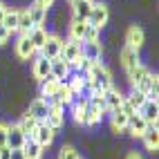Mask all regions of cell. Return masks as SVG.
Instances as JSON below:
<instances>
[{
	"label": "cell",
	"mask_w": 159,
	"mask_h": 159,
	"mask_svg": "<svg viewBox=\"0 0 159 159\" xmlns=\"http://www.w3.org/2000/svg\"><path fill=\"white\" fill-rule=\"evenodd\" d=\"M85 81H88L85 88H90V92H105V90L114 88L112 85V74L103 63H92L90 70L85 72Z\"/></svg>",
	"instance_id": "6da1fadb"
},
{
	"label": "cell",
	"mask_w": 159,
	"mask_h": 159,
	"mask_svg": "<svg viewBox=\"0 0 159 159\" xmlns=\"http://www.w3.org/2000/svg\"><path fill=\"white\" fill-rule=\"evenodd\" d=\"M108 18H110V11H108V5H103V2H94L92 5V11L85 20V25L94 27V29H103L105 25H108Z\"/></svg>",
	"instance_id": "7a4b0ae2"
},
{
	"label": "cell",
	"mask_w": 159,
	"mask_h": 159,
	"mask_svg": "<svg viewBox=\"0 0 159 159\" xmlns=\"http://www.w3.org/2000/svg\"><path fill=\"white\" fill-rule=\"evenodd\" d=\"M63 43H65V40H63L61 36L49 34V36H47V40H45V45L40 47L38 56H43V58H47V61L58 58V56H61V52H63Z\"/></svg>",
	"instance_id": "3957f363"
},
{
	"label": "cell",
	"mask_w": 159,
	"mask_h": 159,
	"mask_svg": "<svg viewBox=\"0 0 159 159\" xmlns=\"http://www.w3.org/2000/svg\"><path fill=\"white\" fill-rule=\"evenodd\" d=\"M79 47H81V56L85 58V61H90V63H101V54H103L101 40H97V43H88V40H81Z\"/></svg>",
	"instance_id": "277c9868"
},
{
	"label": "cell",
	"mask_w": 159,
	"mask_h": 159,
	"mask_svg": "<svg viewBox=\"0 0 159 159\" xmlns=\"http://www.w3.org/2000/svg\"><path fill=\"white\" fill-rule=\"evenodd\" d=\"M54 137H56V132L49 128V125L43 121V123H38L36 125V130H34V137H31V139H34L38 146H43V148H49L52 143H54Z\"/></svg>",
	"instance_id": "5b68a950"
},
{
	"label": "cell",
	"mask_w": 159,
	"mask_h": 159,
	"mask_svg": "<svg viewBox=\"0 0 159 159\" xmlns=\"http://www.w3.org/2000/svg\"><path fill=\"white\" fill-rule=\"evenodd\" d=\"M25 132L18 128L16 123H11V125H7V148L9 150H20V148L25 146Z\"/></svg>",
	"instance_id": "8992f818"
},
{
	"label": "cell",
	"mask_w": 159,
	"mask_h": 159,
	"mask_svg": "<svg viewBox=\"0 0 159 159\" xmlns=\"http://www.w3.org/2000/svg\"><path fill=\"white\" fill-rule=\"evenodd\" d=\"M63 105H58V103H54V105H49V112H47V119H45V123L49 125L54 132H58L61 128H63V121H65V114H63Z\"/></svg>",
	"instance_id": "52a82bcc"
},
{
	"label": "cell",
	"mask_w": 159,
	"mask_h": 159,
	"mask_svg": "<svg viewBox=\"0 0 159 159\" xmlns=\"http://www.w3.org/2000/svg\"><path fill=\"white\" fill-rule=\"evenodd\" d=\"M47 112H49V105L40 99V97H36L34 101H31V103H29V110H27V114H29L34 121H38V123H43V121L47 119Z\"/></svg>",
	"instance_id": "ba28073f"
},
{
	"label": "cell",
	"mask_w": 159,
	"mask_h": 159,
	"mask_svg": "<svg viewBox=\"0 0 159 159\" xmlns=\"http://www.w3.org/2000/svg\"><path fill=\"white\" fill-rule=\"evenodd\" d=\"M137 114H139L148 125H150V123H157V119H159V105H157V101H148V99H146V103L137 110Z\"/></svg>",
	"instance_id": "9c48e42d"
},
{
	"label": "cell",
	"mask_w": 159,
	"mask_h": 159,
	"mask_svg": "<svg viewBox=\"0 0 159 159\" xmlns=\"http://www.w3.org/2000/svg\"><path fill=\"white\" fill-rule=\"evenodd\" d=\"M49 74H52V76H54L58 83H65V81H67V76L72 74V70H70V65H67V63L58 56V58H54V61H52V70H49Z\"/></svg>",
	"instance_id": "30bf717a"
},
{
	"label": "cell",
	"mask_w": 159,
	"mask_h": 159,
	"mask_svg": "<svg viewBox=\"0 0 159 159\" xmlns=\"http://www.w3.org/2000/svg\"><path fill=\"white\" fill-rule=\"evenodd\" d=\"M123 101V94L116 90V88H110V90H105L103 92V103H105V112H114V110H119V105Z\"/></svg>",
	"instance_id": "8fae6325"
},
{
	"label": "cell",
	"mask_w": 159,
	"mask_h": 159,
	"mask_svg": "<svg viewBox=\"0 0 159 159\" xmlns=\"http://www.w3.org/2000/svg\"><path fill=\"white\" fill-rule=\"evenodd\" d=\"M92 5L94 0H76V2L72 5V11H74V20H79V23H85L90 11H92Z\"/></svg>",
	"instance_id": "7c38bea8"
},
{
	"label": "cell",
	"mask_w": 159,
	"mask_h": 159,
	"mask_svg": "<svg viewBox=\"0 0 159 159\" xmlns=\"http://www.w3.org/2000/svg\"><path fill=\"white\" fill-rule=\"evenodd\" d=\"M34 54H36V49H34V45H31V40L27 36H18V40H16V56L23 58V61H29Z\"/></svg>",
	"instance_id": "4fadbf2b"
},
{
	"label": "cell",
	"mask_w": 159,
	"mask_h": 159,
	"mask_svg": "<svg viewBox=\"0 0 159 159\" xmlns=\"http://www.w3.org/2000/svg\"><path fill=\"white\" fill-rule=\"evenodd\" d=\"M141 139H143V146H146L150 152L157 150V146H159V130H157V123H150V125H148V128L143 130V134H141Z\"/></svg>",
	"instance_id": "5bb4252c"
},
{
	"label": "cell",
	"mask_w": 159,
	"mask_h": 159,
	"mask_svg": "<svg viewBox=\"0 0 159 159\" xmlns=\"http://www.w3.org/2000/svg\"><path fill=\"white\" fill-rule=\"evenodd\" d=\"M143 40H146V36H143V29H141V27L132 25L128 31H125V45H128V47L139 49V47L143 45Z\"/></svg>",
	"instance_id": "9a60e30c"
},
{
	"label": "cell",
	"mask_w": 159,
	"mask_h": 159,
	"mask_svg": "<svg viewBox=\"0 0 159 159\" xmlns=\"http://www.w3.org/2000/svg\"><path fill=\"white\" fill-rule=\"evenodd\" d=\"M61 58L65 61L67 65H72L76 58H81V47H79V43H74V40H65V43H63Z\"/></svg>",
	"instance_id": "2e32d148"
},
{
	"label": "cell",
	"mask_w": 159,
	"mask_h": 159,
	"mask_svg": "<svg viewBox=\"0 0 159 159\" xmlns=\"http://www.w3.org/2000/svg\"><path fill=\"white\" fill-rule=\"evenodd\" d=\"M121 65L125 72H130L134 65H139V49H132V47L125 45L121 49Z\"/></svg>",
	"instance_id": "e0dca14e"
},
{
	"label": "cell",
	"mask_w": 159,
	"mask_h": 159,
	"mask_svg": "<svg viewBox=\"0 0 159 159\" xmlns=\"http://www.w3.org/2000/svg\"><path fill=\"white\" fill-rule=\"evenodd\" d=\"M23 150V155H25V159H43V152H45V148L43 146H38L31 137H27L25 139V146L20 148Z\"/></svg>",
	"instance_id": "ac0fdd59"
},
{
	"label": "cell",
	"mask_w": 159,
	"mask_h": 159,
	"mask_svg": "<svg viewBox=\"0 0 159 159\" xmlns=\"http://www.w3.org/2000/svg\"><path fill=\"white\" fill-rule=\"evenodd\" d=\"M146 128H148V123L141 119L139 114H132V116H128V125H125V132H130L132 137H141Z\"/></svg>",
	"instance_id": "d6986e66"
},
{
	"label": "cell",
	"mask_w": 159,
	"mask_h": 159,
	"mask_svg": "<svg viewBox=\"0 0 159 159\" xmlns=\"http://www.w3.org/2000/svg\"><path fill=\"white\" fill-rule=\"evenodd\" d=\"M49 70H52V61H47V58H43V56H38V58L34 61V67H31L34 79H38V81L47 79V76H49Z\"/></svg>",
	"instance_id": "ffe728a7"
},
{
	"label": "cell",
	"mask_w": 159,
	"mask_h": 159,
	"mask_svg": "<svg viewBox=\"0 0 159 159\" xmlns=\"http://www.w3.org/2000/svg\"><path fill=\"white\" fill-rule=\"evenodd\" d=\"M47 36H49V34H47V29H45V27H34V29H31L29 34H27V38L31 40V45H34V49H36V54L40 52V47L45 45Z\"/></svg>",
	"instance_id": "44dd1931"
},
{
	"label": "cell",
	"mask_w": 159,
	"mask_h": 159,
	"mask_svg": "<svg viewBox=\"0 0 159 159\" xmlns=\"http://www.w3.org/2000/svg\"><path fill=\"white\" fill-rule=\"evenodd\" d=\"M27 14H29L31 25H34V27H43V25H45V20H47V9H43V7L31 5V7L27 9Z\"/></svg>",
	"instance_id": "7402d4cb"
},
{
	"label": "cell",
	"mask_w": 159,
	"mask_h": 159,
	"mask_svg": "<svg viewBox=\"0 0 159 159\" xmlns=\"http://www.w3.org/2000/svg\"><path fill=\"white\" fill-rule=\"evenodd\" d=\"M18 16H20V9H9L7 7V14H5L0 25H5L9 29V34H14V31H18Z\"/></svg>",
	"instance_id": "603a6c76"
},
{
	"label": "cell",
	"mask_w": 159,
	"mask_h": 159,
	"mask_svg": "<svg viewBox=\"0 0 159 159\" xmlns=\"http://www.w3.org/2000/svg\"><path fill=\"white\" fill-rule=\"evenodd\" d=\"M148 74H150V70H148L143 63H139V65H134L130 72H128V79H130V83H132V88L134 85H139V83L148 76Z\"/></svg>",
	"instance_id": "cb8c5ba5"
},
{
	"label": "cell",
	"mask_w": 159,
	"mask_h": 159,
	"mask_svg": "<svg viewBox=\"0 0 159 159\" xmlns=\"http://www.w3.org/2000/svg\"><path fill=\"white\" fill-rule=\"evenodd\" d=\"M58 85H61V83H58L54 76H52V74H49L47 79H43V81H40V99L52 97V94H54V90H56Z\"/></svg>",
	"instance_id": "d4e9b609"
},
{
	"label": "cell",
	"mask_w": 159,
	"mask_h": 159,
	"mask_svg": "<svg viewBox=\"0 0 159 159\" xmlns=\"http://www.w3.org/2000/svg\"><path fill=\"white\" fill-rule=\"evenodd\" d=\"M83 34H85V23H79V20H72L70 31H67V40H74V43H81Z\"/></svg>",
	"instance_id": "484cf974"
},
{
	"label": "cell",
	"mask_w": 159,
	"mask_h": 159,
	"mask_svg": "<svg viewBox=\"0 0 159 159\" xmlns=\"http://www.w3.org/2000/svg\"><path fill=\"white\" fill-rule=\"evenodd\" d=\"M110 125H112L114 132H121V130H125V125H128V116L123 112H119V110H114V112H110Z\"/></svg>",
	"instance_id": "4316f807"
},
{
	"label": "cell",
	"mask_w": 159,
	"mask_h": 159,
	"mask_svg": "<svg viewBox=\"0 0 159 159\" xmlns=\"http://www.w3.org/2000/svg\"><path fill=\"white\" fill-rule=\"evenodd\" d=\"M99 121H101V110L88 103V105H85V119H83V125L92 128V125H97Z\"/></svg>",
	"instance_id": "83f0119b"
},
{
	"label": "cell",
	"mask_w": 159,
	"mask_h": 159,
	"mask_svg": "<svg viewBox=\"0 0 159 159\" xmlns=\"http://www.w3.org/2000/svg\"><path fill=\"white\" fill-rule=\"evenodd\" d=\"M31 29H34V25H31V18L27 14V9H20V16H18V34L20 36H27Z\"/></svg>",
	"instance_id": "f1b7e54d"
},
{
	"label": "cell",
	"mask_w": 159,
	"mask_h": 159,
	"mask_svg": "<svg viewBox=\"0 0 159 159\" xmlns=\"http://www.w3.org/2000/svg\"><path fill=\"white\" fill-rule=\"evenodd\" d=\"M16 125H18V128L25 132V137H34V130H36L38 121H34L29 114H23V116H20V121H18Z\"/></svg>",
	"instance_id": "f546056e"
},
{
	"label": "cell",
	"mask_w": 159,
	"mask_h": 159,
	"mask_svg": "<svg viewBox=\"0 0 159 159\" xmlns=\"http://www.w3.org/2000/svg\"><path fill=\"white\" fill-rule=\"evenodd\" d=\"M125 101H128V103L132 105L134 110H139L141 105L146 103V94H141L139 90H134V88H132V90H130V94H128V97H125Z\"/></svg>",
	"instance_id": "4dcf8cb0"
},
{
	"label": "cell",
	"mask_w": 159,
	"mask_h": 159,
	"mask_svg": "<svg viewBox=\"0 0 159 159\" xmlns=\"http://www.w3.org/2000/svg\"><path fill=\"white\" fill-rule=\"evenodd\" d=\"M99 34H101L99 29H94V27L85 25V34H83V40H88V43H97V40H101Z\"/></svg>",
	"instance_id": "1f68e13d"
},
{
	"label": "cell",
	"mask_w": 159,
	"mask_h": 159,
	"mask_svg": "<svg viewBox=\"0 0 159 159\" xmlns=\"http://www.w3.org/2000/svg\"><path fill=\"white\" fill-rule=\"evenodd\" d=\"M58 159H79V155H76V150H74L72 146H63L61 152H58Z\"/></svg>",
	"instance_id": "d6a6232c"
},
{
	"label": "cell",
	"mask_w": 159,
	"mask_h": 159,
	"mask_svg": "<svg viewBox=\"0 0 159 159\" xmlns=\"http://www.w3.org/2000/svg\"><path fill=\"white\" fill-rule=\"evenodd\" d=\"M119 112H123L125 116H132V114H137V110L132 108V105L125 101V97H123V101H121V105H119Z\"/></svg>",
	"instance_id": "836d02e7"
},
{
	"label": "cell",
	"mask_w": 159,
	"mask_h": 159,
	"mask_svg": "<svg viewBox=\"0 0 159 159\" xmlns=\"http://www.w3.org/2000/svg\"><path fill=\"white\" fill-rule=\"evenodd\" d=\"M9 38H11V34H9V29H7L5 25H0V45H5Z\"/></svg>",
	"instance_id": "e575fe53"
},
{
	"label": "cell",
	"mask_w": 159,
	"mask_h": 159,
	"mask_svg": "<svg viewBox=\"0 0 159 159\" xmlns=\"http://www.w3.org/2000/svg\"><path fill=\"white\" fill-rule=\"evenodd\" d=\"M7 125L9 123H0V148L7 146Z\"/></svg>",
	"instance_id": "d590c367"
},
{
	"label": "cell",
	"mask_w": 159,
	"mask_h": 159,
	"mask_svg": "<svg viewBox=\"0 0 159 159\" xmlns=\"http://www.w3.org/2000/svg\"><path fill=\"white\" fill-rule=\"evenodd\" d=\"M36 7H43V9H49L52 5H54V0H34Z\"/></svg>",
	"instance_id": "8d00e7d4"
},
{
	"label": "cell",
	"mask_w": 159,
	"mask_h": 159,
	"mask_svg": "<svg viewBox=\"0 0 159 159\" xmlns=\"http://www.w3.org/2000/svg\"><path fill=\"white\" fill-rule=\"evenodd\" d=\"M9 157H11V150H9L7 146H2L0 148V159H9Z\"/></svg>",
	"instance_id": "74e56055"
},
{
	"label": "cell",
	"mask_w": 159,
	"mask_h": 159,
	"mask_svg": "<svg viewBox=\"0 0 159 159\" xmlns=\"http://www.w3.org/2000/svg\"><path fill=\"white\" fill-rule=\"evenodd\" d=\"M9 159H25V155H23V150H11V157Z\"/></svg>",
	"instance_id": "f35d334b"
},
{
	"label": "cell",
	"mask_w": 159,
	"mask_h": 159,
	"mask_svg": "<svg viewBox=\"0 0 159 159\" xmlns=\"http://www.w3.org/2000/svg\"><path fill=\"white\" fill-rule=\"evenodd\" d=\"M5 14H7V5H5V2H0V23H2Z\"/></svg>",
	"instance_id": "ab89813d"
},
{
	"label": "cell",
	"mask_w": 159,
	"mask_h": 159,
	"mask_svg": "<svg viewBox=\"0 0 159 159\" xmlns=\"http://www.w3.org/2000/svg\"><path fill=\"white\" fill-rule=\"evenodd\" d=\"M125 159H141V155H137V152H128V157Z\"/></svg>",
	"instance_id": "60d3db41"
},
{
	"label": "cell",
	"mask_w": 159,
	"mask_h": 159,
	"mask_svg": "<svg viewBox=\"0 0 159 159\" xmlns=\"http://www.w3.org/2000/svg\"><path fill=\"white\" fill-rule=\"evenodd\" d=\"M74 2H76V0H70V5H74Z\"/></svg>",
	"instance_id": "b9f144b4"
},
{
	"label": "cell",
	"mask_w": 159,
	"mask_h": 159,
	"mask_svg": "<svg viewBox=\"0 0 159 159\" xmlns=\"http://www.w3.org/2000/svg\"><path fill=\"white\" fill-rule=\"evenodd\" d=\"M79 159H81V157H79Z\"/></svg>",
	"instance_id": "7bdbcfd3"
}]
</instances>
